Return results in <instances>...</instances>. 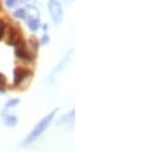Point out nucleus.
I'll return each instance as SVG.
<instances>
[{
	"instance_id": "20e7f679",
	"label": "nucleus",
	"mask_w": 145,
	"mask_h": 152,
	"mask_svg": "<svg viewBox=\"0 0 145 152\" xmlns=\"http://www.w3.org/2000/svg\"><path fill=\"white\" fill-rule=\"evenodd\" d=\"M14 77H13V84L14 85H20L22 81L25 80L27 76L31 75V72H30L29 70H25V68H22V67H17L16 70H14Z\"/></svg>"
},
{
	"instance_id": "9d476101",
	"label": "nucleus",
	"mask_w": 145,
	"mask_h": 152,
	"mask_svg": "<svg viewBox=\"0 0 145 152\" xmlns=\"http://www.w3.org/2000/svg\"><path fill=\"white\" fill-rule=\"evenodd\" d=\"M4 34H5V23L3 21H0V40L3 39Z\"/></svg>"
},
{
	"instance_id": "9b49d317",
	"label": "nucleus",
	"mask_w": 145,
	"mask_h": 152,
	"mask_svg": "<svg viewBox=\"0 0 145 152\" xmlns=\"http://www.w3.org/2000/svg\"><path fill=\"white\" fill-rule=\"evenodd\" d=\"M40 43L43 44V45L48 44V43H49V36H48V35H44L43 37H41V41H40Z\"/></svg>"
},
{
	"instance_id": "f8f14e48",
	"label": "nucleus",
	"mask_w": 145,
	"mask_h": 152,
	"mask_svg": "<svg viewBox=\"0 0 145 152\" xmlns=\"http://www.w3.org/2000/svg\"><path fill=\"white\" fill-rule=\"evenodd\" d=\"M7 5H8L9 8H13V7L16 5V0H7Z\"/></svg>"
},
{
	"instance_id": "4468645a",
	"label": "nucleus",
	"mask_w": 145,
	"mask_h": 152,
	"mask_svg": "<svg viewBox=\"0 0 145 152\" xmlns=\"http://www.w3.org/2000/svg\"><path fill=\"white\" fill-rule=\"evenodd\" d=\"M22 1H30V0H22Z\"/></svg>"
},
{
	"instance_id": "7ed1b4c3",
	"label": "nucleus",
	"mask_w": 145,
	"mask_h": 152,
	"mask_svg": "<svg viewBox=\"0 0 145 152\" xmlns=\"http://www.w3.org/2000/svg\"><path fill=\"white\" fill-rule=\"evenodd\" d=\"M16 56H17V58H21L25 61H31L34 58V54L30 52L29 47L26 45L24 40H21L20 43L16 45Z\"/></svg>"
},
{
	"instance_id": "1a4fd4ad",
	"label": "nucleus",
	"mask_w": 145,
	"mask_h": 152,
	"mask_svg": "<svg viewBox=\"0 0 145 152\" xmlns=\"http://www.w3.org/2000/svg\"><path fill=\"white\" fill-rule=\"evenodd\" d=\"M20 99H18V98H14V99H9L8 102H7L5 103V107L7 108H12V107H14V106H17L18 103H20Z\"/></svg>"
},
{
	"instance_id": "423d86ee",
	"label": "nucleus",
	"mask_w": 145,
	"mask_h": 152,
	"mask_svg": "<svg viewBox=\"0 0 145 152\" xmlns=\"http://www.w3.org/2000/svg\"><path fill=\"white\" fill-rule=\"evenodd\" d=\"M27 26L30 28V31L35 32L39 30L40 27V22H39V18H30V20L27 21Z\"/></svg>"
},
{
	"instance_id": "f257e3e1",
	"label": "nucleus",
	"mask_w": 145,
	"mask_h": 152,
	"mask_svg": "<svg viewBox=\"0 0 145 152\" xmlns=\"http://www.w3.org/2000/svg\"><path fill=\"white\" fill-rule=\"evenodd\" d=\"M56 113H57V110H53V111L49 113V115H47L45 117H43V119H41L39 123L35 125V128H34L33 132L27 135V138L25 139L24 143H25V144H29V143H31V142H34L35 139L39 138V137L43 134L45 130H47V128L49 126V124L52 123V120H53V117L56 116Z\"/></svg>"
},
{
	"instance_id": "f03ea898",
	"label": "nucleus",
	"mask_w": 145,
	"mask_h": 152,
	"mask_svg": "<svg viewBox=\"0 0 145 152\" xmlns=\"http://www.w3.org/2000/svg\"><path fill=\"white\" fill-rule=\"evenodd\" d=\"M48 9L51 13V17L56 25H60L62 22V8L57 0H49L48 1Z\"/></svg>"
},
{
	"instance_id": "6e6552de",
	"label": "nucleus",
	"mask_w": 145,
	"mask_h": 152,
	"mask_svg": "<svg viewBox=\"0 0 145 152\" xmlns=\"http://www.w3.org/2000/svg\"><path fill=\"white\" fill-rule=\"evenodd\" d=\"M14 16H16L17 18H20V20H25V18H26V10L22 9V8L17 9L16 12H14Z\"/></svg>"
},
{
	"instance_id": "0eeeda50",
	"label": "nucleus",
	"mask_w": 145,
	"mask_h": 152,
	"mask_svg": "<svg viewBox=\"0 0 145 152\" xmlns=\"http://www.w3.org/2000/svg\"><path fill=\"white\" fill-rule=\"evenodd\" d=\"M4 124L8 125V126L13 128L17 125V117L16 116H5L4 117Z\"/></svg>"
},
{
	"instance_id": "39448f33",
	"label": "nucleus",
	"mask_w": 145,
	"mask_h": 152,
	"mask_svg": "<svg viewBox=\"0 0 145 152\" xmlns=\"http://www.w3.org/2000/svg\"><path fill=\"white\" fill-rule=\"evenodd\" d=\"M22 39H21V32L20 30H17L16 27H9L8 30V39H7V44L9 45H16L20 43Z\"/></svg>"
},
{
	"instance_id": "ddd939ff",
	"label": "nucleus",
	"mask_w": 145,
	"mask_h": 152,
	"mask_svg": "<svg viewBox=\"0 0 145 152\" xmlns=\"http://www.w3.org/2000/svg\"><path fill=\"white\" fill-rule=\"evenodd\" d=\"M4 77H3V75L1 74H0V88H1L3 89V86H4Z\"/></svg>"
}]
</instances>
